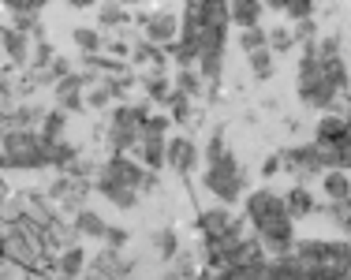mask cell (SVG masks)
<instances>
[{"mask_svg":"<svg viewBox=\"0 0 351 280\" xmlns=\"http://www.w3.org/2000/svg\"><path fill=\"white\" fill-rule=\"evenodd\" d=\"M247 217L258 228V243L277 258H291L295 243H291V217L284 209V199L273 191H254L247 199Z\"/></svg>","mask_w":351,"mask_h":280,"instance_id":"obj_1","label":"cell"},{"mask_svg":"<svg viewBox=\"0 0 351 280\" xmlns=\"http://www.w3.org/2000/svg\"><path fill=\"white\" fill-rule=\"evenodd\" d=\"M4 153L12 168H45V164H53V146H45L41 135H30V131H12L4 138Z\"/></svg>","mask_w":351,"mask_h":280,"instance_id":"obj_2","label":"cell"},{"mask_svg":"<svg viewBox=\"0 0 351 280\" xmlns=\"http://www.w3.org/2000/svg\"><path fill=\"white\" fill-rule=\"evenodd\" d=\"M206 187H210L221 202L239 199V191H243V172H239L236 153H224L221 161H213L210 168H206Z\"/></svg>","mask_w":351,"mask_h":280,"instance_id":"obj_3","label":"cell"},{"mask_svg":"<svg viewBox=\"0 0 351 280\" xmlns=\"http://www.w3.org/2000/svg\"><path fill=\"white\" fill-rule=\"evenodd\" d=\"M198 228H202L210 251H221V246L239 243V220H232L228 209H210V213H202V217H198Z\"/></svg>","mask_w":351,"mask_h":280,"instance_id":"obj_4","label":"cell"},{"mask_svg":"<svg viewBox=\"0 0 351 280\" xmlns=\"http://www.w3.org/2000/svg\"><path fill=\"white\" fill-rule=\"evenodd\" d=\"M105 179H112L116 187H128V191H149L154 187V176H146V168L128 157H112L105 168Z\"/></svg>","mask_w":351,"mask_h":280,"instance_id":"obj_5","label":"cell"},{"mask_svg":"<svg viewBox=\"0 0 351 280\" xmlns=\"http://www.w3.org/2000/svg\"><path fill=\"white\" fill-rule=\"evenodd\" d=\"M165 161H169L176 172H195L198 168L195 142H191V138H169V146H165Z\"/></svg>","mask_w":351,"mask_h":280,"instance_id":"obj_6","label":"cell"},{"mask_svg":"<svg viewBox=\"0 0 351 280\" xmlns=\"http://www.w3.org/2000/svg\"><path fill=\"white\" fill-rule=\"evenodd\" d=\"M317 146H325V150L348 146V120L344 116H322L317 120Z\"/></svg>","mask_w":351,"mask_h":280,"instance_id":"obj_7","label":"cell"},{"mask_svg":"<svg viewBox=\"0 0 351 280\" xmlns=\"http://www.w3.org/2000/svg\"><path fill=\"white\" fill-rule=\"evenodd\" d=\"M284 161L291 164V168H303V172H322L329 168V161H325V150L322 146H299V150H288L284 153Z\"/></svg>","mask_w":351,"mask_h":280,"instance_id":"obj_8","label":"cell"},{"mask_svg":"<svg viewBox=\"0 0 351 280\" xmlns=\"http://www.w3.org/2000/svg\"><path fill=\"white\" fill-rule=\"evenodd\" d=\"M176 30H180V19H176V15H154V19H146V41L149 45H176Z\"/></svg>","mask_w":351,"mask_h":280,"instance_id":"obj_9","label":"cell"},{"mask_svg":"<svg viewBox=\"0 0 351 280\" xmlns=\"http://www.w3.org/2000/svg\"><path fill=\"white\" fill-rule=\"evenodd\" d=\"M135 153H138V161L146 164L149 172H157L165 164V135H149V131H142Z\"/></svg>","mask_w":351,"mask_h":280,"instance_id":"obj_10","label":"cell"},{"mask_svg":"<svg viewBox=\"0 0 351 280\" xmlns=\"http://www.w3.org/2000/svg\"><path fill=\"white\" fill-rule=\"evenodd\" d=\"M262 15H265V8L258 0H236V4H228V23H236L243 30H258Z\"/></svg>","mask_w":351,"mask_h":280,"instance_id":"obj_11","label":"cell"},{"mask_svg":"<svg viewBox=\"0 0 351 280\" xmlns=\"http://www.w3.org/2000/svg\"><path fill=\"white\" fill-rule=\"evenodd\" d=\"M322 187H325V199H329L332 205H348L351 202V179L344 168H332L322 176Z\"/></svg>","mask_w":351,"mask_h":280,"instance_id":"obj_12","label":"cell"},{"mask_svg":"<svg viewBox=\"0 0 351 280\" xmlns=\"http://www.w3.org/2000/svg\"><path fill=\"white\" fill-rule=\"evenodd\" d=\"M97 191L105 194L108 202L116 205V209H135V202H138V191H128V187H116L112 179H97Z\"/></svg>","mask_w":351,"mask_h":280,"instance_id":"obj_13","label":"cell"},{"mask_svg":"<svg viewBox=\"0 0 351 280\" xmlns=\"http://www.w3.org/2000/svg\"><path fill=\"white\" fill-rule=\"evenodd\" d=\"M284 209H288V217L295 220V217H306V213H314L317 205L311 199V191L306 187H291L288 194H284Z\"/></svg>","mask_w":351,"mask_h":280,"instance_id":"obj_14","label":"cell"},{"mask_svg":"<svg viewBox=\"0 0 351 280\" xmlns=\"http://www.w3.org/2000/svg\"><path fill=\"white\" fill-rule=\"evenodd\" d=\"M90 79H79V75H68L64 82H56V97L64 101V109H82V97H79V86H86Z\"/></svg>","mask_w":351,"mask_h":280,"instance_id":"obj_15","label":"cell"},{"mask_svg":"<svg viewBox=\"0 0 351 280\" xmlns=\"http://www.w3.org/2000/svg\"><path fill=\"white\" fill-rule=\"evenodd\" d=\"M75 225H79L82 236H94V240H105V232H108V225L97 217V213H90V209H82L79 217H75Z\"/></svg>","mask_w":351,"mask_h":280,"instance_id":"obj_16","label":"cell"},{"mask_svg":"<svg viewBox=\"0 0 351 280\" xmlns=\"http://www.w3.org/2000/svg\"><path fill=\"white\" fill-rule=\"evenodd\" d=\"M60 131H64V112H49L45 123H41V142L56 146V142H60Z\"/></svg>","mask_w":351,"mask_h":280,"instance_id":"obj_17","label":"cell"},{"mask_svg":"<svg viewBox=\"0 0 351 280\" xmlns=\"http://www.w3.org/2000/svg\"><path fill=\"white\" fill-rule=\"evenodd\" d=\"M165 105H169V120H180V123H183V120L191 116V97H187V94H180V90H172Z\"/></svg>","mask_w":351,"mask_h":280,"instance_id":"obj_18","label":"cell"},{"mask_svg":"<svg viewBox=\"0 0 351 280\" xmlns=\"http://www.w3.org/2000/svg\"><path fill=\"white\" fill-rule=\"evenodd\" d=\"M273 8H280L288 19H299V23H311L314 15V4H306V0H288V4H273Z\"/></svg>","mask_w":351,"mask_h":280,"instance_id":"obj_19","label":"cell"},{"mask_svg":"<svg viewBox=\"0 0 351 280\" xmlns=\"http://www.w3.org/2000/svg\"><path fill=\"white\" fill-rule=\"evenodd\" d=\"M0 38H4L8 53H12L15 60H23V56H27V34H23V30H0Z\"/></svg>","mask_w":351,"mask_h":280,"instance_id":"obj_20","label":"cell"},{"mask_svg":"<svg viewBox=\"0 0 351 280\" xmlns=\"http://www.w3.org/2000/svg\"><path fill=\"white\" fill-rule=\"evenodd\" d=\"M82 266H86V254H82V251H68V254L60 258V266H56V269H60V277H79Z\"/></svg>","mask_w":351,"mask_h":280,"instance_id":"obj_21","label":"cell"},{"mask_svg":"<svg viewBox=\"0 0 351 280\" xmlns=\"http://www.w3.org/2000/svg\"><path fill=\"white\" fill-rule=\"evenodd\" d=\"M75 45H79L86 56H94L97 49H105V45H101V38H97V30H86V27L75 30Z\"/></svg>","mask_w":351,"mask_h":280,"instance_id":"obj_22","label":"cell"},{"mask_svg":"<svg viewBox=\"0 0 351 280\" xmlns=\"http://www.w3.org/2000/svg\"><path fill=\"white\" fill-rule=\"evenodd\" d=\"M250 71H254V79H269V75H273L269 49H258V53H250Z\"/></svg>","mask_w":351,"mask_h":280,"instance_id":"obj_23","label":"cell"},{"mask_svg":"<svg viewBox=\"0 0 351 280\" xmlns=\"http://www.w3.org/2000/svg\"><path fill=\"white\" fill-rule=\"evenodd\" d=\"M239 49H247V56L258 53V49H269V34H265L262 27H258V30H243V41H239Z\"/></svg>","mask_w":351,"mask_h":280,"instance_id":"obj_24","label":"cell"},{"mask_svg":"<svg viewBox=\"0 0 351 280\" xmlns=\"http://www.w3.org/2000/svg\"><path fill=\"white\" fill-rule=\"evenodd\" d=\"M176 90H180V94H198V90H202V75H198V71H180V75H176Z\"/></svg>","mask_w":351,"mask_h":280,"instance_id":"obj_25","label":"cell"},{"mask_svg":"<svg viewBox=\"0 0 351 280\" xmlns=\"http://www.w3.org/2000/svg\"><path fill=\"white\" fill-rule=\"evenodd\" d=\"M146 94L154 97V101H169V94H172L169 79H165V75H154V79H146Z\"/></svg>","mask_w":351,"mask_h":280,"instance_id":"obj_26","label":"cell"},{"mask_svg":"<svg viewBox=\"0 0 351 280\" xmlns=\"http://www.w3.org/2000/svg\"><path fill=\"white\" fill-rule=\"evenodd\" d=\"M120 23H128V12H123L120 4H105L101 8V27H120Z\"/></svg>","mask_w":351,"mask_h":280,"instance_id":"obj_27","label":"cell"},{"mask_svg":"<svg viewBox=\"0 0 351 280\" xmlns=\"http://www.w3.org/2000/svg\"><path fill=\"white\" fill-rule=\"evenodd\" d=\"M157 246H161V258H176V246H180V240H176L172 228H165V232L157 236Z\"/></svg>","mask_w":351,"mask_h":280,"instance_id":"obj_28","label":"cell"},{"mask_svg":"<svg viewBox=\"0 0 351 280\" xmlns=\"http://www.w3.org/2000/svg\"><path fill=\"white\" fill-rule=\"evenodd\" d=\"M135 60H138V64H146V60L165 64V53H161L157 45H149V41H142V45H138V53H135Z\"/></svg>","mask_w":351,"mask_h":280,"instance_id":"obj_29","label":"cell"},{"mask_svg":"<svg viewBox=\"0 0 351 280\" xmlns=\"http://www.w3.org/2000/svg\"><path fill=\"white\" fill-rule=\"evenodd\" d=\"M224 153H228V150H224V131H217V135L210 138V150H206V161H221L224 157Z\"/></svg>","mask_w":351,"mask_h":280,"instance_id":"obj_30","label":"cell"},{"mask_svg":"<svg viewBox=\"0 0 351 280\" xmlns=\"http://www.w3.org/2000/svg\"><path fill=\"white\" fill-rule=\"evenodd\" d=\"M112 97H116V94H112V90H108V86H97L94 94L86 97V105H90V109H105V105L112 101Z\"/></svg>","mask_w":351,"mask_h":280,"instance_id":"obj_31","label":"cell"},{"mask_svg":"<svg viewBox=\"0 0 351 280\" xmlns=\"http://www.w3.org/2000/svg\"><path fill=\"white\" fill-rule=\"evenodd\" d=\"M169 116H154V112H149V120L142 123V131H149V135H165V131H169Z\"/></svg>","mask_w":351,"mask_h":280,"instance_id":"obj_32","label":"cell"},{"mask_svg":"<svg viewBox=\"0 0 351 280\" xmlns=\"http://www.w3.org/2000/svg\"><path fill=\"white\" fill-rule=\"evenodd\" d=\"M269 45L284 53V49H291V45H295V38H291L288 30H273V34H269Z\"/></svg>","mask_w":351,"mask_h":280,"instance_id":"obj_33","label":"cell"},{"mask_svg":"<svg viewBox=\"0 0 351 280\" xmlns=\"http://www.w3.org/2000/svg\"><path fill=\"white\" fill-rule=\"evenodd\" d=\"M41 4H34V0H30V4H23V0H12V4H8V12H15V15H34Z\"/></svg>","mask_w":351,"mask_h":280,"instance_id":"obj_34","label":"cell"},{"mask_svg":"<svg viewBox=\"0 0 351 280\" xmlns=\"http://www.w3.org/2000/svg\"><path fill=\"white\" fill-rule=\"evenodd\" d=\"M105 240H108V246H123L128 243V232H123V228H108Z\"/></svg>","mask_w":351,"mask_h":280,"instance_id":"obj_35","label":"cell"},{"mask_svg":"<svg viewBox=\"0 0 351 280\" xmlns=\"http://www.w3.org/2000/svg\"><path fill=\"white\" fill-rule=\"evenodd\" d=\"M280 164H284V157H280V153H273V157L262 164V176H277V172H280Z\"/></svg>","mask_w":351,"mask_h":280,"instance_id":"obj_36","label":"cell"},{"mask_svg":"<svg viewBox=\"0 0 351 280\" xmlns=\"http://www.w3.org/2000/svg\"><path fill=\"white\" fill-rule=\"evenodd\" d=\"M49 56H53V53H49V45H38V64H49Z\"/></svg>","mask_w":351,"mask_h":280,"instance_id":"obj_37","label":"cell"},{"mask_svg":"<svg viewBox=\"0 0 351 280\" xmlns=\"http://www.w3.org/2000/svg\"><path fill=\"white\" fill-rule=\"evenodd\" d=\"M344 120H348V146H351V112H348V116H344Z\"/></svg>","mask_w":351,"mask_h":280,"instance_id":"obj_38","label":"cell"},{"mask_svg":"<svg viewBox=\"0 0 351 280\" xmlns=\"http://www.w3.org/2000/svg\"><path fill=\"white\" fill-rule=\"evenodd\" d=\"M0 168H8V153H0Z\"/></svg>","mask_w":351,"mask_h":280,"instance_id":"obj_39","label":"cell"}]
</instances>
